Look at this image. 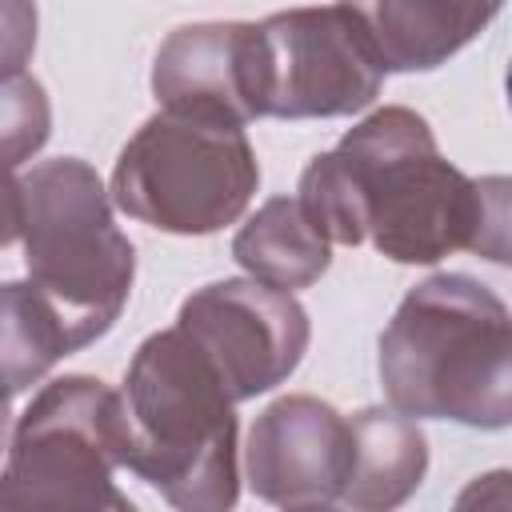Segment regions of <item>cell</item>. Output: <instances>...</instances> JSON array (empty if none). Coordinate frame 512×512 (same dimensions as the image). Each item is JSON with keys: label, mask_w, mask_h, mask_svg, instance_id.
<instances>
[{"label": "cell", "mask_w": 512, "mask_h": 512, "mask_svg": "<svg viewBox=\"0 0 512 512\" xmlns=\"http://www.w3.org/2000/svg\"><path fill=\"white\" fill-rule=\"evenodd\" d=\"M296 200L328 244H372L392 264L476 252L508 264V180H472L436 148L428 120L384 104L312 156Z\"/></svg>", "instance_id": "6da1fadb"}, {"label": "cell", "mask_w": 512, "mask_h": 512, "mask_svg": "<svg viewBox=\"0 0 512 512\" xmlns=\"http://www.w3.org/2000/svg\"><path fill=\"white\" fill-rule=\"evenodd\" d=\"M388 408L408 420L508 428L512 320L508 304L468 272H436L408 288L376 352Z\"/></svg>", "instance_id": "7a4b0ae2"}, {"label": "cell", "mask_w": 512, "mask_h": 512, "mask_svg": "<svg viewBox=\"0 0 512 512\" xmlns=\"http://www.w3.org/2000/svg\"><path fill=\"white\" fill-rule=\"evenodd\" d=\"M120 412L128 472L176 512H236V400L176 324L136 348Z\"/></svg>", "instance_id": "3957f363"}, {"label": "cell", "mask_w": 512, "mask_h": 512, "mask_svg": "<svg viewBox=\"0 0 512 512\" xmlns=\"http://www.w3.org/2000/svg\"><path fill=\"white\" fill-rule=\"evenodd\" d=\"M20 192L28 284L60 320L68 348L80 352L120 320L136 280V248L116 228L100 172L80 156L32 164Z\"/></svg>", "instance_id": "277c9868"}, {"label": "cell", "mask_w": 512, "mask_h": 512, "mask_svg": "<svg viewBox=\"0 0 512 512\" xmlns=\"http://www.w3.org/2000/svg\"><path fill=\"white\" fill-rule=\"evenodd\" d=\"M120 392L96 376L44 384L16 420L0 472V512H140L120 488Z\"/></svg>", "instance_id": "5b68a950"}, {"label": "cell", "mask_w": 512, "mask_h": 512, "mask_svg": "<svg viewBox=\"0 0 512 512\" xmlns=\"http://www.w3.org/2000/svg\"><path fill=\"white\" fill-rule=\"evenodd\" d=\"M256 188L260 160L244 128L156 112L120 148L108 200L156 232L212 236L244 216Z\"/></svg>", "instance_id": "8992f818"}, {"label": "cell", "mask_w": 512, "mask_h": 512, "mask_svg": "<svg viewBox=\"0 0 512 512\" xmlns=\"http://www.w3.org/2000/svg\"><path fill=\"white\" fill-rule=\"evenodd\" d=\"M384 84L356 4L272 12L256 24V116L332 120L364 112Z\"/></svg>", "instance_id": "52a82bcc"}, {"label": "cell", "mask_w": 512, "mask_h": 512, "mask_svg": "<svg viewBox=\"0 0 512 512\" xmlns=\"http://www.w3.org/2000/svg\"><path fill=\"white\" fill-rule=\"evenodd\" d=\"M176 328L208 356L236 404L284 384L312 340L304 304L248 276L196 288L180 304Z\"/></svg>", "instance_id": "ba28073f"}, {"label": "cell", "mask_w": 512, "mask_h": 512, "mask_svg": "<svg viewBox=\"0 0 512 512\" xmlns=\"http://www.w3.org/2000/svg\"><path fill=\"white\" fill-rule=\"evenodd\" d=\"M348 416L328 400L292 392L272 400L244 444V476L256 500L292 508V504H332L348 480Z\"/></svg>", "instance_id": "9c48e42d"}, {"label": "cell", "mask_w": 512, "mask_h": 512, "mask_svg": "<svg viewBox=\"0 0 512 512\" xmlns=\"http://www.w3.org/2000/svg\"><path fill=\"white\" fill-rule=\"evenodd\" d=\"M160 112L216 128H244L256 116V24L204 20L168 32L152 60Z\"/></svg>", "instance_id": "30bf717a"}, {"label": "cell", "mask_w": 512, "mask_h": 512, "mask_svg": "<svg viewBox=\"0 0 512 512\" xmlns=\"http://www.w3.org/2000/svg\"><path fill=\"white\" fill-rule=\"evenodd\" d=\"M368 44L388 72H432L464 44H472L500 12L476 0H384L356 4Z\"/></svg>", "instance_id": "8fae6325"}, {"label": "cell", "mask_w": 512, "mask_h": 512, "mask_svg": "<svg viewBox=\"0 0 512 512\" xmlns=\"http://www.w3.org/2000/svg\"><path fill=\"white\" fill-rule=\"evenodd\" d=\"M352 456L340 500L352 512L404 508L428 472V436L416 420L392 408H360L348 416Z\"/></svg>", "instance_id": "7c38bea8"}, {"label": "cell", "mask_w": 512, "mask_h": 512, "mask_svg": "<svg viewBox=\"0 0 512 512\" xmlns=\"http://www.w3.org/2000/svg\"><path fill=\"white\" fill-rule=\"evenodd\" d=\"M232 260L248 272V280L296 292L328 272L332 244L316 232L296 196H272L232 236Z\"/></svg>", "instance_id": "4fadbf2b"}, {"label": "cell", "mask_w": 512, "mask_h": 512, "mask_svg": "<svg viewBox=\"0 0 512 512\" xmlns=\"http://www.w3.org/2000/svg\"><path fill=\"white\" fill-rule=\"evenodd\" d=\"M68 336L44 296L28 280L0 284V400L40 384L60 356H68Z\"/></svg>", "instance_id": "5bb4252c"}, {"label": "cell", "mask_w": 512, "mask_h": 512, "mask_svg": "<svg viewBox=\"0 0 512 512\" xmlns=\"http://www.w3.org/2000/svg\"><path fill=\"white\" fill-rule=\"evenodd\" d=\"M52 136V104L36 76L0 80V168L16 172Z\"/></svg>", "instance_id": "9a60e30c"}, {"label": "cell", "mask_w": 512, "mask_h": 512, "mask_svg": "<svg viewBox=\"0 0 512 512\" xmlns=\"http://www.w3.org/2000/svg\"><path fill=\"white\" fill-rule=\"evenodd\" d=\"M36 8L24 0H0V80H12L24 72V64L36 52Z\"/></svg>", "instance_id": "2e32d148"}, {"label": "cell", "mask_w": 512, "mask_h": 512, "mask_svg": "<svg viewBox=\"0 0 512 512\" xmlns=\"http://www.w3.org/2000/svg\"><path fill=\"white\" fill-rule=\"evenodd\" d=\"M452 512H512V476L504 468H492V472L468 480L460 488Z\"/></svg>", "instance_id": "e0dca14e"}, {"label": "cell", "mask_w": 512, "mask_h": 512, "mask_svg": "<svg viewBox=\"0 0 512 512\" xmlns=\"http://www.w3.org/2000/svg\"><path fill=\"white\" fill-rule=\"evenodd\" d=\"M20 228H24V192L20 180L8 168H0V248L20 240Z\"/></svg>", "instance_id": "ac0fdd59"}, {"label": "cell", "mask_w": 512, "mask_h": 512, "mask_svg": "<svg viewBox=\"0 0 512 512\" xmlns=\"http://www.w3.org/2000/svg\"><path fill=\"white\" fill-rule=\"evenodd\" d=\"M284 512H340L336 504H292V508H284Z\"/></svg>", "instance_id": "d6986e66"}, {"label": "cell", "mask_w": 512, "mask_h": 512, "mask_svg": "<svg viewBox=\"0 0 512 512\" xmlns=\"http://www.w3.org/2000/svg\"><path fill=\"white\" fill-rule=\"evenodd\" d=\"M8 424H12V408L0 400V448H4V440H8Z\"/></svg>", "instance_id": "ffe728a7"}]
</instances>
